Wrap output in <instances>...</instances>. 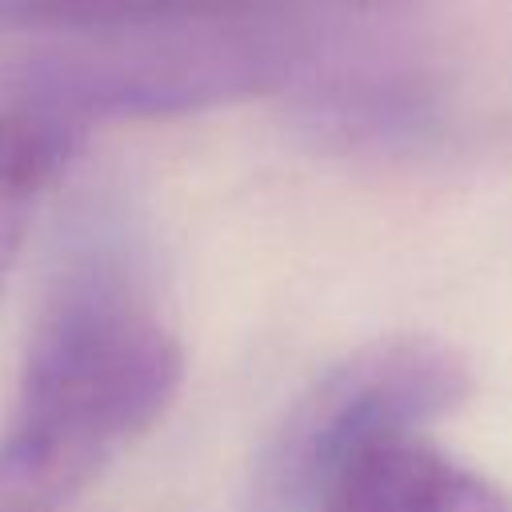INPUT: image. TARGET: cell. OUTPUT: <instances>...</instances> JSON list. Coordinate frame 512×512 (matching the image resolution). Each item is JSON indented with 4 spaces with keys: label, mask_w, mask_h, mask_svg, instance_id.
Returning a JSON list of instances; mask_svg holds the SVG:
<instances>
[{
    "label": "cell",
    "mask_w": 512,
    "mask_h": 512,
    "mask_svg": "<svg viewBox=\"0 0 512 512\" xmlns=\"http://www.w3.org/2000/svg\"><path fill=\"white\" fill-rule=\"evenodd\" d=\"M184 352L108 240L56 276L0 436V512H60L172 404Z\"/></svg>",
    "instance_id": "cell-1"
},
{
    "label": "cell",
    "mask_w": 512,
    "mask_h": 512,
    "mask_svg": "<svg viewBox=\"0 0 512 512\" xmlns=\"http://www.w3.org/2000/svg\"><path fill=\"white\" fill-rule=\"evenodd\" d=\"M108 36L104 44L32 56L16 76L20 104L76 128L92 116H168L288 84L308 60L292 28L268 32L264 24L132 28Z\"/></svg>",
    "instance_id": "cell-2"
},
{
    "label": "cell",
    "mask_w": 512,
    "mask_h": 512,
    "mask_svg": "<svg viewBox=\"0 0 512 512\" xmlns=\"http://www.w3.org/2000/svg\"><path fill=\"white\" fill-rule=\"evenodd\" d=\"M472 392L468 364L440 340L388 336L332 364L296 396L268 436L256 476L252 512H316L328 480L368 444L460 408Z\"/></svg>",
    "instance_id": "cell-3"
},
{
    "label": "cell",
    "mask_w": 512,
    "mask_h": 512,
    "mask_svg": "<svg viewBox=\"0 0 512 512\" xmlns=\"http://www.w3.org/2000/svg\"><path fill=\"white\" fill-rule=\"evenodd\" d=\"M316 512H512V496L420 432L356 452L320 492Z\"/></svg>",
    "instance_id": "cell-4"
},
{
    "label": "cell",
    "mask_w": 512,
    "mask_h": 512,
    "mask_svg": "<svg viewBox=\"0 0 512 512\" xmlns=\"http://www.w3.org/2000/svg\"><path fill=\"white\" fill-rule=\"evenodd\" d=\"M300 116L320 140L340 148H404L432 132L440 96L420 64L368 56L308 80Z\"/></svg>",
    "instance_id": "cell-5"
},
{
    "label": "cell",
    "mask_w": 512,
    "mask_h": 512,
    "mask_svg": "<svg viewBox=\"0 0 512 512\" xmlns=\"http://www.w3.org/2000/svg\"><path fill=\"white\" fill-rule=\"evenodd\" d=\"M388 0H0V28H72V32H132V28H200V24H264L296 20L300 12H360Z\"/></svg>",
    "instance_id": "cell-6"
},
{
    "label": "cell",
    "mask_w": 512,
    "mask_h": 512,
    "mask_svg": "<svg viewBox=\"0 0 512 512\" xmlns=\"http://www.w3.org/2000/svg\"><path fill=\"white\" fill-rule=\"evenodd\" d=\"M80 128L56 120L32 104L0 108V288L24 244L32 212L52 184V176L68 164Z\"/></svg>",
    "instance_id": "cell-7"
}]
</instances>
